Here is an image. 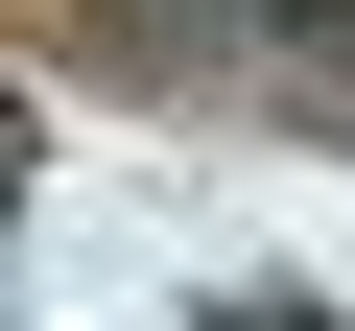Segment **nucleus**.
Here are the masks:
<instances>
[{
	"label": "nucleus",
	"mask_w": 355,
	"mask_h": 331,
	"mask_svg": "<svg viewBox=\"0 0 355 331\" xmlns=\"http://www.w3.org/2000/svg\"><path fill=\"white\" fill-rule=\"evenodd\" d=\"M237 331H308V307H237Z\"/></svg>",
	"instance_id": "1"
}]
</instances>
